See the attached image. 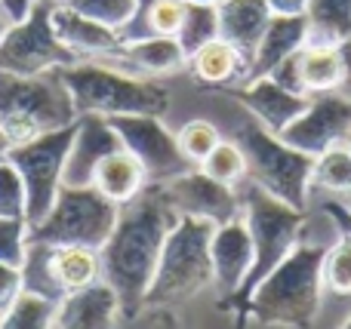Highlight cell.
Segmentation results:
<instances>
[{"instance_id": "1", "label": "cell", "mask_w": 351, "mask_h": 329, "mask_svg": "<svg viewBox=\"0 0 351 329\" xmlns=\"http://www.w3.org/2000/svg\"><path fill=\"white\" fill-rule=\"evenodd\" d=\"M176 222L179 213L170 207L160 185H145L117 213V225L99 256H102V280L121 299L123 320L145 311V295L154 280L160 250Z\"/></svg>"}, {"instance_id": "42", "label": "cell", "mask_w": 351, "mask_h": 329, "mask_svg": "<svg viewBox=\"0 0 351 329\" xmlns=\"http://www.w3.org/2000/svg\"><path fill=\"white\" fill-rule=\"evenodd\" d=\"M10 139H6V135H3V129H0V163H3V160H6V154H10Z\"/></svg>"}, {"instance_id": "12", "label": "cell", "mask_w": 351, "mask_h": 329, "mask_svg": "<svg viewBox=\"0 0 351 329\" xmlns=\"http://www.w3.org/2000/svg\"><path fill=\"white\" fill-rule=\"evenodd\" d=\"M351 135V102L339 92H324V96H311L308 108L280 133V139L290 148L308 154V157H321L327 148L342 145Z\"/></svg>"}, {"instance_id": "16", "label": "cell", "mask_w": 351, "mask_h": 329, "mask_svg": "<svg viewBox=\"0 0 351 329\" xmlns=\"http://www.w3.org/2000/svg\"><path fill=\"white\" fill-rule=\"evenodd\" d=\"M123 142L114 133L108 117L102 114H80L74 123V139H71V151L65 160V172L62 182L65 185H90L96 166L102 163L108 154L121 151Z\"/></svg>"}, {"instance_id": "39", "label": "cell", "mask_w": 351, "mask_h": 329, "mask_svg": "<svg viewBox=\"0 0 351 329\" xmlns=\"http://www.w3.org/2000/svg\"><path fill=\"white\" fill-rule=\"evenodd\" d=\"M339 59H342V80H339V96H346L351 102V37L346 43H339Z\"/></svg>"}, {"instance_id": "29", "label": "cell", "mask_w": 351, "mask_h": 329, "mask_svg": "<svg viewBox=\"0 0 351 329\" xmlns=\"http://www.w3.org/2000/svg\"><path fill=\"white\" fill-rule=\"evenodd\" d=\"M219 37V6L216 3H185V18L179 25V47L185 49V55L197 53L204 43Z\"/></svg>"}, {"instance_id": "44", "label": "cell", "mask_w": 351, "mask_h": 329, "mask_svg": "<svg viewBox=\"0 0 351 329\" xmlns=\"http://www.w3.org/2000/svg\"><path fill=\"white\" fill-rule=\"evenodd\" d=\"M182 3H219V0H182Z\"/></svg>"}, {"instance_id": "14", "label": "cell", "mask_w": 351, "mask_h": 329, "mask_svg": "<svg viewBox=\"0 0 351 329\" xmlns=\"http://www.w3.org/2000/svg\"><path fill=\"white\" fill-rule=\"evenodd\" d=\"M222 96H228L234 105H241L250 117L262 123L268 133L280 135L305 108H308V98L302 92H293L287 86H280L271 77H259V80H247V83L228 86V90H219Z\"/></svg>"}, {"instance_id": "34", "label": "cell", "mask_w": 351, "mask_h": 329, "mask_svg": "<svg viewBox=\"0 0 351 329\" xmlns=\"http://www.w3.org/2000/svg\"><path fill=\"white\" fill-rule=\"evenodd\" d=\"M28 213V194H25V182L19 170L3 160L0 163V215L3 219H25Z\"/></svg>"}, {"instance_id": "9", "label": "cell", "mask_w": 351, "mask_h": 329, "mask_svg": "<svg viewBox=\"0 0 351 329\" xmlns=\"http://www.w3.org/2000/svg\"><path fill=\"white\" fill-rule=\"evenodd\" d=\"M53 0H37L25 18L10 22L6 34L0 37V71L34 77L77 62V55L53 31Z\"/></svg>"}, {"instance_id": "33", "label": "cell", "mask_w": 351, "mask_h": 329, "mask_svg": "<svg viewBox=\"0 0 351 329\" xmlns=\"http://www.w3.org/2000/svg\"><path fill=\"white\" fill-rule=\"evenodd\" d=\"M65 6H71L74 12L93 18V22H102L108 28L121 31L133 16L136 0H65Z\"/></svg>"}, {"instance_id": "6", "label": "cell", "mask_w": 351, "mask_h": 329, "mask_svg": "<svg viewBox=\"0 0 351 329\" xmlns=\"http://www.w3.org/2000/svg\"><path fill=\"white\" fill-rule=\"evenodd\" d=\"M241 117L231 123V142L247 157V179L274 194L278 200L290 203L296 209L308 207V191H311V166L315 157L290 148L280 135L268 133L256 117L237 105Z\"/></svg>"}, {"instance_id": "3", "label": "cell", "mask_w": 351, "mask_h": 329, "mask_svg": "<svg viewBox=\"0 0 351 329\" xmlns=\"http://www.w3.org/2000/svg\"><path fill=\"white\" fill-rule=\"evenodd\" d=\"M234 191H237V200H241V215L250 228V237H253V268H250L241 293L219 305L228 314L259 287V280H265V277L296 250L302 234L308 231V215H305V209H296V207H290V203L278 200L274 194H268L265 188H259V185L250 182V179H243Z\"/></svg>"}, {"instance_id": "37", "label": "cell", "mask_w": 351, "mask_h": 329, "mask_svg": "<svg viewBox=\"0 0 351 329\" xmlns=\"http://www.w3.org/2000/svg\"><path fill=\"white\" fill-rule=\"evenodd\" d=\"M25 289L22 283V271L19 268H10V265L0 262V314L6 311V308L16 302V295Z\"/></svg>"}, {"instance_id": "19", "label": "cell", "mask_w": 351, "mask_h": 329, "mask_svg": "<svg viewBox=\"0 0 351 329\" xmlns=\"http://www.w3.org/2000/svg\"><path fill=\"white\" fill-rule=\"evenodd\" d=\"M219 37L237 49L247 59H253L268 22H271V6L265 0H219Z\"/></svg>"}, {"instance_id": "20", "label": "cell", "mask_w": 351, "mask_h": 329, "mask_svg": "<svg viewBox=\"0 0 351 329\" xmlns=\"http://www.w3.org/2000/svg\"><path fill=\"white\" fill-rule=\"evenodd\" d=\"M308 40V28H305V16H271L265 34H262L259 47H256L253 59H250L247 68V80H259L268 77L280 62H287L290 55H296L299 49Z\"/></svg>"}, {"instance_id": "26", "label": "cell", "mask_w": 351, "mask_h": 329, "mask_svg": "<svg viewBox=\"0 0 351 329\" xmlns=\"http://www.w3.org/2000/svg\"><path fill=\"white\" fill-rule=\"evenodd\" d=\"M299 62V86L305 96H324L336 92L342 80L339 47H302L296 55Z\"/></svg>"}, {"instance_id": "35", "label": "cell", "mask_w": 351, "mask_h": 329, "mask_svg": "<svg viewBox=\"0 0 351 329\" xmlns=\"http://www.w3.org/2000/svg\"><path fill=\"white\" fill-rule=\"evenodd\" d=\"M28 256V222L0 215V262L22 271Z\"/></svg>"}, {"instance_id": "46", "label": "cell", "mask_w": 351, "mask_h": 329, "mask_svg": "<svg viewBox=\"0 0 351 329\" xmlns=\"http://www.w3.org/2000/svg\"><path fill=\"white\" fill-rule=\"evenodd\" d=\"M31 3H37V0H31ZM53 3H65V0H53Z\"/></svg>"}, {"instance_id": "24", "label": "cell", "mask_w": 351, "mask_h": 329, "mask_svg": "<svg viewBox=\"0 0 351 329\" xmlns=\"http://www.w3.org/2000/svg\"><path fill=\"white\" fill-rule=\"evenodd\" d=\"M90 185L102 197H108L111 203L123 207V203H130L142 188H145L148 179H145V170H142L139 160H136L127 148H121V151L108 154V157L96 166Z\"/></svg>"}, {"instance_id": "38", "label": "cell", "mask_w": 351, "mask_h": 329, "mask_svg": "<svg viewBox=\"0 0 351 329\" xmlns=\"http://www.w3.org/2000/svg\"><path fill=\"white\" fill-rule=\"evenodd\" d=\"M324 215L336 225V231L351 237V207L342 200H324Z\"/></svg>"}, {"instance_id": "31", "label": "cell", "mask_w": 351, "mask_h": 329, "mask_svg": "<svg viewBox=\"0 0 351 329\" xmlns=\"http://www.w3.org/2000/svg\"><path fill=\"white\" fill-rule=\"evenodd\" d=\"M197 170L206 172L210 179H216V182L237 188V185L247 179V157H243V151L237 148V142L222 139L216 148H213L210 157L197 166Z\"/></svg>"}, {"instance_id": "32", "label": "cell", "mask_w": 351, "mask_h": 329, "mask_svg": "<svg viewBox=\"0 0 351 329\" xmlns=\"http://www.w3.org/2000/svg\"><path fill=\"white\" fill-rule=\"evenodd\" d=\"M324 289L333 295H351V237L339 234L324 256Z\"/></svg>"}, {"instance_id": "40", "label": "cell", "mask_w": 351, "mask_h": 329, "mask_svg": "<svg viewBox=\"0 0 351 329\" xmlns=\"http://www.w3.org/2000/svg\"><path fill=\"white\" fill-rule=\"evenodd\" d=\"M274 16H305L308 0H265Z\"/></svg>"}, {"instance_id": "7", "label": "cell", "mask_w": 351, "mask_h": 329, "mask_svg": "<svg viewBox=\"0 0 351 329\" xmlns=\"http://www.w3.org/2000/svg\"><path fill=\"white\" fill-rule=\"evenodd\" d=\"M216 225L194 215H179L160 250L154 280L148 287L145 308H170L213 287V256L210 240Z\"/></svg>"}, {"instance_id": "4", "label": "cell", "mask_w": 351, "mask_h": 329, "mask_svg": "<svg viewBox=\"0 0 351 329\" xmlns=\"http://www.w3.org/2000/svg\"><path fill=\"white\" fill-rule=\"evenodd\" d=\"M68 92H71L74 111L80 114H102V117H123V114H152L164 117L170 108V92L154 77L121 71L105 62H74L59 68Z\"/></svg>"}, {"instance_id": "17", "label": "cell", "mask_w": 351, "mask_h": 329, "mask_svg": "<svg viewBox=\"0 0 351 329\" xmlns=\"http://www.w3.org/2000/svg\"><path fill=\"white\" fill-rule=\"evenodd\" d=\"M49 22H53L56 37L77 55V62H114L123 49L114 28H108L102 22H93V18L80 16V12H74L65 3L53 6Z\"/></svg>"}, {"instance_id": "22", "label": "cell", "mask_w": 351, "mask_h": 329, "mask_svg": "<svg viewBox=\"0 0 351 329\" xmlns=\"http://www.w3.org/2000/svg\"><path fill=\"white\" fill-rule=\"evenodd\" d=\"M47 268H49V280H53L59 299L102 280V256L93 246H77V244L49 246Z\"/></svg>"}, {"instance_id": "36", "label": "cell", "mask_w": 351, "mask_h": 329, "mask_svg": "<svg viewBox=\"0 0 351 329\" xmlns=\"http://www.w3.org/2000/svg\"><path fill=\"white\" fill-rule=\"evenodd\" d=\"M121 329H179V317L170 308H145L136 317L123 320Z\"/></svg>"}, {"instance_id": "27", "label": "cell", "mask_w": 351, "mask_h": 329, "mask_svg": "<svg viewBox=\"0 0 351 329\" xmlns=\"http://www.w3.org/2000/svg\"><path fill=\"white\" fill-rule=\"evenodd\" d=\"M311 188L333 191L339 197H348V203H351V145L348 142L327 148L321 157H315Z\"/></svg>"}, {"instance_id": "21", "label": "cell", "mask_w": 351, "mask_h": 329, "mask_svg": "<svg viewBox=\"0 0 351 329\" xmlns=\"http://www.w3.org/2000/svg\"><path fill=\"white\" fill-rule=\"evenodd\" d=\"M105 65H114L121 71L139 74V77H164V74L185 71L188 55L176 37H145L136 43H123L121 55Z\"/></svg>"}, {"instance_id": "8", "label": "cell", "mask_w": 351, "mask_h": 329, "mask_svg": "<svg viewBox=\"0 0 351 329\" xmlns=\"http://www.w3.org/2000/svg\"><path fill=\"white\" fill-rule=\"evenodd\" d=\"M121 207L102 197L93 185H65L53 200V209L37 225L28 228V244L47 246H93L102 250L117 225Z\"/></svg>"}, {"instance_id": "11", "label": "cell", "mask_w": 351, "mask_h": 329, "mask_svg": "<svg viewBox=\"0 0 351 329\" xmlns=\"http://www.w3.org/2000/svg\"><path fill=\"white\" fill-rule=\"evenodd\" d=\"M114 133L121 135L123 148L133 154L145 170L148 185H164L182 172L194 170L179 151L176 133L167 129L160 117L152 114H123V117H108Z\"/></svg>"}, {"instance_id": "5", "label": "cell", "mask_w": 351, "mask_h": 329, "mask_svg": "<svg viewBox=\"0 0 351 329\" xmlns=\"http://www.w3.org/2000/svg\"><path fill=\"white\" fill-rule=\"evenodd\" d=\"M74 120L77 111L59 68L34 77L0 71V129L10 145H22L43 133L71 127Z\"/></svg>"}, {"instance_id": "30", "label": "cell", "mask_w": 351, "mask_h": 329, "mask_svg": "<svg viewBox=\"0 0 351 329\" xmlns=\"http://www.w3.org/2000/svg\"><path fill=\"white\" fill-rule=\"evenodd\" d=\"M222 139H225L222 129H219L213 120H206V117H194V120L182 123V129L176 133L182 157H185L191 166L204 163V160L213 154V148H216Z\"/></svg>"}, {"instance_id": "2", "label": "cell", "mask_w": 351, "mask_h": 329, "mask_svg": "<svg viewBox=\"0 0 351 329\" xmlns=\"http://www.w3.org/2000/svg\"><path fill=\"white\" fill-rule=\"evenodd\" d=\"M324 256L327 246L311 244L302 234L296 250L231 311L234 324L311 329L324 302Z\"/></svg>"}, {"instance_id": "10", "label": "cell", "mask_w": 351, "mask_h": 329, "mask_svg": "<svg viewBox=\"0 0 351 329\" xmlns=\"http://www.w3.org/2000/svg\"><path fill=\"white\" fill-rule=\"evenodd\" d=\"M74 123L53 129V133H43L31 142H22V145H12L10 154H6V160L16 166L25 182V194H28L25 222H28V228L37 225L53 209V200L62 188V172H65L68 151H71Z\"/></svg>"}, {"instance_id": "18", "label": "cell", "mask_w": 351, "mask_h": 329, "mask_svg": "<svg viewBox=\"0 0 351 329\" xmlns=\"http://www.w3.org/2000/svg\"><path fill=\"white\" fill-rule=\"evenodd\" d=\"M123 311L117 293L105 280L68 293L56 305L53 329H121Z\"/></svg>"}, {"instance_id": "23", "label": "cell", "mask_w": 351, "mask_h": 329, "mask_svg": "<svg viewBox=\"0 0 351 329\" xmlns=\"http://www.w3.org/2000/svg\"><path fill=\"white\" fill-rule=\"evenodd\" d=\"M185 71L200 86H206V90H228V86L243 83V77H247V59L231 43L216 37V40L204 43L197 53L188 55Z\"/></svg>"}, {"instance_id": "45", "label": "cell", "mask_w": 351, "mask_h": 329, "mask_svg": "<svg viewBox=\"0 0 351 329\" xmlns=\"http://www.w3.org/2000/svg\"><path fill=\"white\" fill-rule=\"evenodd\" d=\"M339 329H351V317H348V320H346V324H342Z\"/></svg>"}, {"instance_id": "25", "label": "cell", "mask_w": 351, "mask_h": 329, "mask_svg": "<svg viewBox=\"0 0 351 329\" xmlns=\"http://www.w3.org/2000/svg\"><path fill=\"white\" fill-rule=\"evenodd\" d=\"M305 47H339L351 37V0H308Z\"/></svg>"}, {"instance_id": "15", "label": "cell", "mask_w": 351, "mask_h": 329, "mask_svg": "<svg viewBox=\"0 0 351 329\" xmlns=\"http://www.w3.org/2000/svg\"><path fill=\"white\" fill-rule=\"evenodd\" d=\"M210 256H213V287H216L219 299L228 302L241 293L243 280H247L250 268H253V237L243 222V215L225 222L213 231L210 240Z\"/></svg>"}, {"instance_id": "43", "label": "cell", "mask_w": 351, "mask_h": 329, "mask_svg": "<svg viewBox=\"0 0 351 329\" xmlns=\"http://www.w3.org/2000/svg\"><path fill=\"white\" fill-rule=\"evenodd\" d=\"M6 28H10V18H6V16H3V12H0V37H3V34H6Z\"/></svg>"}, {"instance_id": "47", "label": "cell", "mask_w": 351, "mask_h": 329, "mask_svg": "<svg viewBox=\"0 0 351 329\" xmlns=\"http://www.w3.org/2000/svg\"><path fill=\"white\" fill-rule=\"evenodd\" d=\"M348 145H351V135H348ZM348 207H351V203H348Z\"/></svg>"}, {"instance_id": "13", "label": "cell", "mask_w": 351, "mask_h": 329, "mask_svg": "<svg viewBox=\"0 0 351 329\" xmlns=\"http://www.w3.org/2000/svg\"><path fill=\"white\" fill-rule=\"evenodd\" d=\"M160 191H164V197L170 200V207L179 215L206 219L216 228L241 215L237 191L231 188V185H222V182H216V179H210L206 172H200L197 166L170 179V182H164Z\"/></svg>"}, {"instance_id": "28", "label": "cell", "mask_w": 351, "mask_h": 329, "mask_svg": "<svg viewBox=\"0 0 351 329\" xmlns=\"http://www.w3.org/2000/svg\"><path fill=\"white\" fill-rule=\"evenodd\" d=\"M56 305H59L56 299L22 289L16 302L0 314V329H53Z\"/></svg>"}, {"instance_id": "41", "label": "cell", "mask_w": 351, "mask_h": 329, "mask_svg": "<svg viewBox=\"0 0 351 329\" xmlns=\"http://www.w3.org/2000/svg\"><path fill=\"white\" fill-rule=\"evenodd\" d=\"M31 0H0V12H3L10 22H19V18H25L31 12Z\"/></svg>"}]
</instances>
